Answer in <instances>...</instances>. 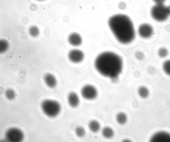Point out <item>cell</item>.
<instances>
[{
  "instance_id": "1",
  "label": "cell",
  "mask_w": 170,
  "mask_h": 142,
  "mask_svg": "<svg viewBox=\"0 0 170 142\" xmlns=\"http://www.w3.org/2000/svg\"><path fill=\"white\" fill-rule=\"evenodd\" d=\"M108 24L116 39L121 44H129L134 39L136 33L134 25L127 15H113L109 19Z\"/></svg>"
},
{
  "instance_id": "2",
  "label": "cell",
  "mask_w": 170,
  "mask_h": 142,
  "mask_svg": "<svg viewBox=\"0 0 170 142\" xmlns=\"http://www.w3.org/2000/svg\"><path fill=\"white\" fill-rule=\"evenodd\" d=\"M95 67L100 74L106 77L115 80L122 71V58L115 53L106 52L101 53L96 58Z\"/></svg>"
},
{
  "instance_id": "3",
  "label": "cell",
  "mask_w": 170,
  "mask_h": 142,
  "mask_svg": "<svg viewBox=\"0 0 170 142\" xmlns=\"http://www.w3.org/2000/svg\"><path fill=\"white\" fill-rule=\"evenodd\" d=\"M41 108L45 114L50 118L56 117L61 110V107L59 102L50 100L43 101L41 104Z\"/></svg>"
},
{
  "instance_id": "4",
  "label": "cell",
  "mask_w": 170,
  "mask_h": 142,
  "mask_svg": "<svg viewBox=\"0 0 170 142\" xmlns=\"http://www.w3.org/2000/svg\"><path fill=\"white\" fill-rule=\"evenodd\" d=\"M151 14L152 18L159 22L166 21L169 16L167 7L164 4L154 5L152 7Z\"/></svg>"
},
{
  "instance_id": "5",
  "label": "cell",
  "mask_w": 170,
  "mask_h": 142,
  "mask_svg": "<svg viewBox=\"0 0 170 142\" xmlns=\"http://www.w3.org/2000/svg\"><path fill=\"white\" fill-rule=\"evenodd\" d=\"M6 140L11 142H20L23 140L24 134L20 129L12 128L7 130L5 134Z\"/></svg>"
},
{
  "instance_id": "6",
  "label": "cell",
  "mask_w": 170,
  "mask_h": 142,
  "mask_svg": "<svg viewBox=\"0 0 170 142\" xmlns=\"http://www.w3.org/2000/svg\"><path fill=\"white\" fill-rule=\"evenodd\" d=\"M98 92L97 89L94 86L87 85L83 86L81 90L82 97L87 100H92L97 97Z\"/></svg>"
},
{
  "instance_id": "7",
  "label": "cell",
  "mask_w": 170,
  "mask_h": 142,
  "mask_svg": "<svg viewBox=\"0 0 170 142\" xmlns=\"http://www.w3.org/2000/svg\"><path fill=\"white\" fill-rule=\"evenodd\" d=\"M154 29L151 25L147 23L141 24L138 28V33L142 38L148 39L153 35Z\"/></svg>"
},
{
  "instance_id": "8",
  "label": "cell",
  "mask_w": 170,
  "mask_h": 142,
  "mask_svg": "<svg viewBox=\"0 0 170 142\" xmlns=\"http://www.w3.org/2000/svg\"><path fill=\"white\" fill-rule=\"evenodd\" d=\"M68 59L71 62L73 63H79L84 58V54L82 50L78 49L71 50L68 55Z\"/></svg>"
},
{
  "instance_id": "9",
  "label": "cell",
  "mask_w": 170,
  "mask_h": 142,
  "mask_svg": "<svg viewBox=\"0 0 170 142\" xmlns=\"http://www.w3.org/2000/svg\"><path fill=\"white\" fill-rule=\"evenodd\" d=\"M151 141L170 142V134L161 131L154 134L151 138Z\"/></svg>"
},
{
  "instance_id": "10",
  "label": "cell",
  "mask_w": 170,
  "mask_h": 142,
  "mask_svg": "<svg viewBox=\"0 0 170 142\" xmlns=\"http://www.w3.org/2000/svg\"><path fill=\"white\" fill-rule=\"evenodd\" d=\"M68 41L69 44L74 47H78L82 45L83 40L82 37L77 32H73L68 37Z\"/></svg>"
},
{
  "instance_id": "11",
  "label": "cell",
  "mask_w": 170,
  "mask_h": 142,
  "mask_svg": "<svg viewBox=\"0 0 170 142\" xmlns=\"http://www.w3.org/2000/svg\"><path fill=\"white\" fill-rule=\"evenodd\" d=\"M68 104L72 108H75L79 105L80 100L77 94L74 92L70 93L68 96Z\"/></svg>"
},
{
  "instance_id": "12",
  "label": "cell",
  "mask_w": 170,
  "mask_h": 142,
  "mask_svg": "<svg viewBox=\"0 0 170 142\" xmlns=\"http://www.w3.org/2000/svg\"><path fill=\"white\" fill-rule=\"evenodd\" d=\"M44 80L48 87L54 88L57 85V81L55 76L51 73H47L44 76Z\"/></svg>"
},
{
  "instance_id": "13",
  "label": "cell",
  "mask_w": 170,
  "mask_h": 142,
  "mask_svg": "<svg viewBox=\"0 0 170 142\" xmlns=\"http://www.w3.org/2000/svg\"><path fill=\"white\" fill-rule=\"evenodd\" d=\"M88 128L93 133L98 132L100 129V125L97 121L92 120L90 121L88 123Z\"/></svg>"
},
{
  "instance_id": "14",
  "label": "cell",
  "mask_w": 170,
  "mask_h": 142,
  "mask_svg": "<svg viewBox=\"0 0 170 142\" xmlns=\"http://www.w3.org/2000/svg\"><path fill=\"white\" fill-rule=\"evenodd\" d=\"M102 134L104 137L110 139L113 137L115 132L113 129L110 127L105 126L102 130Z\"/></svg>"
},
{
  "instance_id": "15",
  "label": "cell",
  "mask_w": 170,
  "mask_h": 142,
  "mask_svg": "<svg viewBox=\"0 0 170 142\" xmlns=\"http://www.w3.org/2000/svg\"><path fill=\"white\" fill-rule=\"evenodd\" d=\"M128 117L126 114L124 112H120L117 114L116 116V120L120 125H124L127 121Z\"/></svg>"
},
{
  "instance_id": "16",
  "label": "cell",
  "mask_w": 170,
  "mask_h": 142,
  "mask_svg": "<svg viewBox=\"0 0 170 142\" xmlns=\"http://www.w3.org/2000/svg\"><path fill=\"white\" fill-rule=\"evenodd\" d=\"M9 47V42L5 39L0 40V53L3 54L8 50Z\"/></svg>"
},
{
  "instance_id": "17",
  "label": "cell",
  "mask_w": 170,
  "mask_h": 142,
  "mask_svg": "<svg viewBox=\"0 0 170 142\" xmlns=\"http://www.w3.org/2000/svg\"><path fill=\"white\" fill-rule=\"evenodd\" d=\"M138 95L139 96L143 98H146L148 97L149 95L148 89L144 86H141L138 88Z\"/></svg>"
},
{
  "instance_id": "18",
  "label": "cell",
  "mask_w": 170,
  "mask_h": 142,
  "mask_svg": "<svg viewBox=\"0 0 170 142\" xmlns=\"http://www.w3.org/2000/svg\"><path fill=\"white\" fill-rule=\"evenodd\" d=\"M29 33L30 36L36 37L39 35L40 31L39 28L36 26H33L29 28Z\"/></svg>"
},
{
  "instance_id": "19",
  "label": "cell",
  "mask_w": 170,
  "mask_h": 142,
  "mask_svg": "<svg viewBox=\"0 0 170 142\" xmlns=\"http://www.w3.org/2000/svg\"><path fill=\"white\" fill-rule=\"evenodd\" d=\"M5 96L7 99L11 100H14L16 97V94L14 90L9 88L6 91Z\"/></svg>"
},
{
  "instance_id": "20",
  "label": "cell",
  "mask_w": 170,
  "mask_h": 142,
  "mask_svg": "<svg viewBox=\"0 0 170 142\" xmlns=\"http://www.w3.org/2000/svg\"><path fill=\"white\" fill-rule=\"evenodd\" d=\"M162 67L165 73L170 76V59L165 61L162 64Z\"/></svg>"
},
{
  "instance_id": "21",
  "label": "cell",
  "mask_w": 170,
  "mask_h": 142,
  "mask_svg": "<svg viewBox=\"0 0 170 142\" xmlns=\"http://www.w3.org/2000/svg\"><path fill=\"white\" fill-rule=\"evenodd\" d=\"M169 52L166 48L161 47L159 48L158 51V54L160 58H164L168 56Z\"/></svg>"
},
{
  "instance_id": "22",
  "label": "cell",
  "mask_w": 170,
  "mask_h": 142,
  "mask_svg": "<svg viewBox=\"0 0 170 142\" xmlns=\"http://www.w3.org/2000/svg\"><path fill=\"white\" fill-rule=\"evenodd\" d=\"M75 133L78 137L82 138L85 135L86 131L83 127L78 126L75 129Z\"/></svg>"
},
{
  "instance_id": "23",
  "label": "cell",
  "mask_w": 170,
  "mask_h": 142,
  "mask_svg": "<svg viewBox=\"0 0 170 142\" xmlns=\"http://www.w3.org/2000/svg\"><path fill=\"white\" fill-rule=\"evenodd\" d=\"M136 56L137 59L139 60H142L144 59V55L142 52H137Z\"/></svg>"
},
{
  "instance_id": "24",
  "label": "cell",
  "mask_w": 170,
  "mask_h": 142,
  "mask_svg": "<svg viewBox=\"0 0 170 142\" xmlns=\"http://www.w3.org/2000/svg\"><path fill=\"white\" fill-rule=\"evenodd\" d=\"M127 5L125 2H121L118 4V7L121 10H124L126 8Z\"/></svg>"
},
{
  "instance_id": "25",
  "label": "cell",
  "mask_w": 170,
  "mask_h": 142,
  "mask_svg": "<svg viewBox=\"0 0 170 142\" xmlns=\"http://www.w3.org/2000/svg\"><path fill=\"white\" fill-rule=\"evenodd\" d=\"M166 0H153V1L156 4H164Z\"/></svg>"
},
{
  "instance_id": "26",
  "label": "cell",
  "mask_w": 170,
  "mask_h": 142,
  "mask_svg": "<svg viewBox=\"0 0 170 142\" xmlns=\"http://www.w3.org/2000/svg\"><path fill=\"white\" fill-rule=\"evenodd\" d=\"M167 10H168V11L169 13V16H170V5L169 6H167Z\"/></svg>"
},
{
  "instance_id": "27",
  "label": "cell",
  "mask_w": 170,
  "mask_h": 142,
  "mask_svg": "<svg viewBox=\"0 0 170 142\" xmlns=\"http://www.w3.org/2000/svg\"><path fill=\"white\" fill-rule=\"evenodd\" d=\"M37 1H45V0H37Z\"/></svg>"
}]
</instances>
